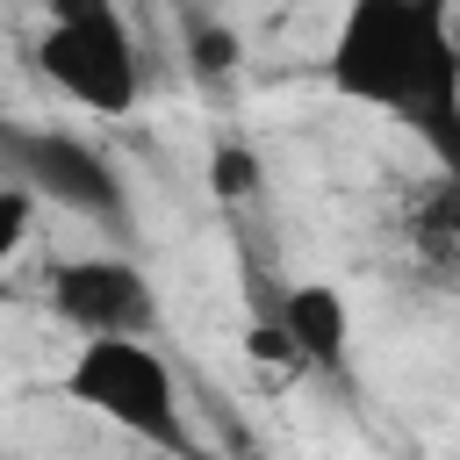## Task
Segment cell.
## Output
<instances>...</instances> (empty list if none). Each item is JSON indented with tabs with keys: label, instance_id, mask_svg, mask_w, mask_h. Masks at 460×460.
<instances>
[{
	"label": "cell",
	"instance_id": "obj_7",
	"mask_svg": "<svg viewBox=\"0 0 460 460\" xmlns=\"http://www.w3.org/2000/svg\"><path fill=\"white\" fill-rule=\"evenodd\" d=\"M180 65H187L194 86H230L237 65H244V36L230 29V14L180 7Z\"/></svg>",
	"mask_w": 460,
	"mask_h": 460
},
{
	"label": "cell",
	"instance_id": "obj_11",
	"mask_svg": "<svg viewBox=\"0 0 460 460\" xmlns=\"http://www.w3.org/2000/svg\"><path fill=\"white\" fill-rule=\"evenodd\" d=\"M151 460H158V453H151Z\"/></svg>",
	"mask_w": 460,
	"mask_h": 460
},
{
	"label": "cell",
	"instance_id": "obj_2",
	"mask_svg": "<svg viewBox=\"0 0 460 460\" xmlns=\"http://www.w3.org/2000/svg\"><path fill=\"white\" fill-rule=\"evenodd\" d=\"M65 395L79 410H93L101 424L129 431L137 446H151L158 460H201L187 410H180V381H172L165 352L144 338H79V352L65 367Z\"/></svg>",
	"mask_w": 460,
	"mask_h": 460
},
{
	"label": "cell",
	"instance_id": "obj_4",
	"mask_svg": "<svg viewBox=\"0 0 460 460\" xmlns=\"http://www.w3.org/2000/svg\"><path fill=\"white\" fill-rule=\"evenodd\" d=\"M0 172L29 201H58L65 216H86L101 230H129V187L108 165L101 144L58 122H0Z\"/></svg>",
	"mask_w": 460,
	"mask_h": 460
},
{
	"label": "cell",
	"instance_id": "obj_1",
	"mask_svg": "<svg viewBox=\"0 0 460 460\" xmlns=\"http://www.w3.org/2000/svg\"><path fill=\"white\" fill-rule=\"evenodd\" d=\"M331 93L402 122L446 180H460V43L453 7L438 0H352L331 50H323Z\"/></svg>",
	"mask_w": 460,
	"mask_h": 460
},
{
	"label": "cell",
	"instance_id": "obj_10",
	"mask_svg": "<svg viewBox=\"0 0 460 460\" xmlns=\"http://www.w3.org/2000/svg\"><path fill=\"white\" fill-rule=\"evenodd\" d=\"M244 352H252L259 367H273V374H302V359H295V345H288V331H280L273 316H259V323L244 331Z\"/></svg>",
	"mask_w": 460,
	"mask_h": 460
},
{
	"label": "cell",
	"instance_id": "obj_9",
	"mask_svg": "<svg viewBox=\"0 0 460 460\" xmlns=\"http://www.w3.org/2000/svg\"><path fill=\"white\" fill-rule=\"evenodd\" d=\"M29 230H36V201L0 172V273H7V259L29 244Z\"/></svg>",
	"mask_w": 460,
	"mask_h": 460
},
{
	"label": "cell",
	"instance_id": "obj_3",
	"mask_svg": "<svg viewBox=\"0 0 460 460\" xmlns=\"http://www.w3.org/2000/svg\"><path fill=\"white\" fill-rule=\"evenodd\" d=\"M36 72L86 115H129L144 101V50L108 0H65L50 7L36 36Z\"/></svg>",
	"mask_w": 460,
	"mask_h": 460
},
{
	"label": "cell",
	"instance_id": "obj_5",
	"mask_svg": "<svg viewBox=\"0 0 460 460\" xmlns=\"http://www.w3.org/2000/svg\"><path fill=\"white\" fill-rule=\"evenodd\" d=\"M50 316L72 323L79 338H144L151 345V331H158V288L122 252L58 259V273H50Z\"/></svg>",
	"mask_w": 460,
	"mask_h": 460
},
{
	"label": "cell",
	"instance_id": "obj_6",
	"mask_svg": "<svg viewBox=\"0 0 460 460\" xmlns=\"http://www.w3.org/2000/svg\"><path fill=\"white\" fill-rule=\"evenodd\" d=\"M273 323L288 331L302 374H345V352H352V309L331 280H295L280 302H273Z\"/></svg>",
	"mask_w": 460,
	"mask_h": 460
},
{
	"label": "cell",
	"instance_id": "obj_8",
	"mask_svg": "<svg viewBox=\"0 0 460 460\" xmlns=\"http://www.w3.org/2000/svg\"><path fill=\"white\" fill-rule=\"evenodd\" d=\"M208 187H216V201H252V194L266 187L259 151L237 144V137H216V144H208Z\"/></svg>",
	"mask_w": 460,
	"mask_h": 460
}]
</instances>
